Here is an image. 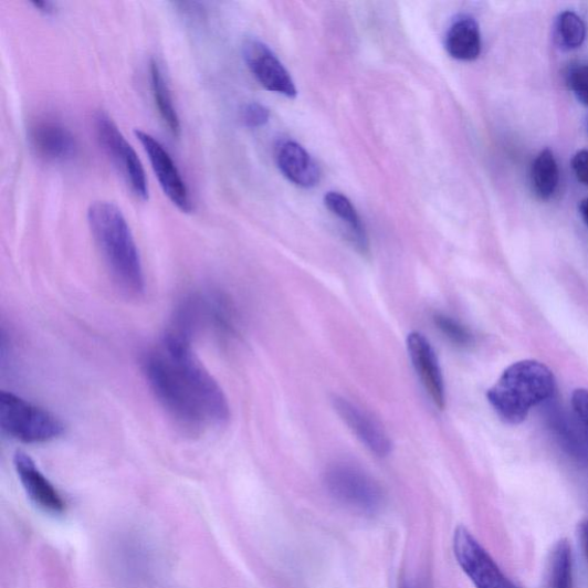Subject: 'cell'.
<instances>
[{"instance_id":"obj_14","label":"cell","mask_w":588,"mask_h":588,"mask_svg":"<svg viewBox=\"0 0 588 588\" xmlns=\"http://www.w3.org/2000/svg\"><path fill=\"white\" fill-rule=\"evenodd\" d=\"M33 149L46 161L65 162L77 153V141L72 132L54 120H40L29 132Z\"/></svg>"},{"instance_id":"obj_3","label":"cell","mask_w":588,"mask_h":588,"mask_svg":"<svg viewBox=\"0 0 588 588\" xmlns=\"http://www.w3.org/2000/svg\"><path fill=\"white\" fill-rule=\"evenodd\" d=\"M555 377L544 364L535 360L510 366L489 390L487 399L500 419L519 424L533 407L553 396Z\"/></svg>"},{"instance_id":"obj_4","label":"cell","mask_w":588,"mask_h":588,"mask_svg":"<svg viewBox=\"0 0 588 588\" xmlns=\"http://www.w3.org/2000/svg\"><path fill=\"white\" fill-rule=\"evenodd\" d=\"M141 369L153 393L176 426L190 435L210 423L201 405L162 349L146 351Z\"/></svg>"},{"instance_id":"obj_7","label":"cell","mask_w":588,"mask_h":588,"mask_svg":"<svg viewBox=\"0 0 588 588\" xmlns=\"http://www.w3.org/2000/svg\"><path fill=\"white\" fill-rule=\"evenodd\" d=\"M96 133L103 150L122 172L133 195L143 201L149 199V186L143 165L133 146L107 114L97 115Z\"/></svg>"},{"instance_id":"obj_16","label":"cell","mask_w":588,"mask_h":588,"mask_svg":"<svg viewBox=\"0 0 588 588\" xmlns=\"http://www.w3.org/2000/svg\"><path fill=\"white\" fill-rule=\"evenodd\" d=\"M445 48L458 61H475L482 51V38L476 20L468 15L458 18L449 29Z\"/></svg>"},{"instance_id":"obj_22","label":"cell","mask_w":588,"mask_h":588,"mask_svg":"<svg viewBox=\"0 0 588 588\" xmlns=\"http://www.w3.org/2000/svg\"><path fill=\"white\" fill-rule=\"evenodd\" d=\"M434 325L441 334L454 344L463 346L472 342V335L456 319L448 315H435Z\"/></svg>"},{"instance_id":"obj_11","label":"cell","mask_w":588,"mask_h":588,"mask_svg":"<svg viewBox=\"0 0 588 588\" xmlns=\"http://www.w3.org/2000/svg\"><path fill=\"white\" fill-rule=\"evenodd\" d=\"M408 355L429 398L435 407H445L443 372L430 342L421 333H411L407 338Z\"/></svg>"},{"instance_id":"obj_1","label":"cell","mask_w":588,"mask_h":588,"mask_svg":"<svg viewBox=\"0 0 588 588\" xmlns=\"http://www.w3.org/2000/svg\"><path fill=\"white\" fill-rule=\"evenodd\" d=\"M87 223L114 282L129 296H140L145 291L143 263L123 211L113 202L95 201L87 210Z\"/></svg>"},{"instance_id":"obj_5","label":"cell","mask_w":588,"mask_h":588,"mask_svg":"<svg viewBox=\"0 0 588 588\" xmlns=\"http://www.w3.org/2000/svg\"><path fill=\"white\" fill-rule=\"evenodd\" d=\"M0 427L23 444L50 443L65 433L64 423L49 410L4 391L0 395Z\"/></svg>"},{"instance_id":"obj_6","label":"cell","mask_w":588,"mask_h":588,"mask_svg":"<svg viewBox=\"0 0 588 588\" xmlns=\"http://www.w3.org/2000/svg\"><path fill=\"white\" fill-rule=\"evenodd\" d=\"M326 485L337 502L361 514H375L384 505V492L363 469L336 463L326 473Z\"/></svg>"},{"instance_id":"obj_18","label":"cell","mask_w":588,"mask_h":588,"mask_svg":"<svg viewBox=\"0 0 588 588\" xmlns=\"http://www.w3.org/2000/svg\"><path fill=\"white\" fill-rule=\"evenodd\" d=\"M150 81L153 96L162 122L174 136H180V117L174 106L169 85L157 61H153L150 64Z\"/></svg>"},{"instance_id":"obj_24","label":"cell","mask_w":588,"mask_h":588,"mask_svg":"<svg viewBox=\"0 0 588 588\" xmlns=\"http://www.w3.org/2000/svg\"><path fill=\"white\" fill-rule=\"evenodd\" d=\"M270 109L259 103H251L242 111V120L249 128H260L270 122Z\"/></svg>"},{"instance_id":"obj_17","label":"cell","mask_w":588,"mask_h":588,"mask_svg":"<svg viewBox=\"0 0 588 588\" xmlns=\"http://www.w3.org/2000/svg\"><path fill=\"white\" fill-rule=\"evenodd\" d=\"M327 209L347 227L349 241L363 253L368 251V238L364 223L355 206L339 192H328L325 197Z\"/></svg>"},{"instance_id":"obj_28","label":"cell","mask_w":588,"mask_h":588,"mask_svg":"<svg viewBox=\"0 0 588 588\" xmlns=\"http://www.w3.org/2000/svg\"><path fill=\"white\" fill-rule=\"evenodd\" d=\"M38 11L44 14H51L53 12V4L49 2H33L32 3Z\"/></svg>"},{"instance_id":"obj_29","label":"cell","mask_w":588,"mask_h":588,"mask_svg":"<svg viewBox=\"0 0 588 588\" xmlns=\"http://www.w3.org/2000/svg\"><path fill=\"white\" fill-rule=\"evenodd\" d=\"M580 214L585 221V223L588 225V198L581 201L580 203Z\"/></svg>"},{"instance_id":"obj_15","label":"cell","mask_w":588,"mask_h":588,"mask_svg":"<svg viewBox=\"0 0 588 588\" xmlns=\"http://www.w3.org/2000/svg\"><path fill=\"white\" fill-rule=\"evenodd\" d=\"M275 160L293 185L309 189L319 183L321 171L315 160L297 141L282 139L275 146Z\"/></svg>"},{"instance_id":"obj_20","label":"cell","mask_w":588,"mask_h":588,"mask_svg":"<svg viewBox=\"0 0 588 588\" xmlns=\"http://www.w3.org/2000/svg\"><path fill=\"white\" fill-rule=\"evenodd\" d=\"M554 39L565 51L580 48L586 39V25L581 18L567 11L558 15L555 22Z\"/></svg>"},{"instance_id":"obj_9","label":"cell","mask_w":588,"mask_h":588,"mask_svg":"<svg viewBox=\"0 0 588 588\" xmlns=\"http://www.w3.org/2000/svg\"><path fill=\"white\" fill-rule=\"evenodd\" d=\"M143 149L151 162L160 187L168 199L183 213H191L193 204L190 191L178 166L153 135L141 130L135 132Z\"/></svg>"},{"instance_id":"obj_23","label":"cell","mask_w":588,"mask_h":588,"mask_svg":"<svg viewBox=\"0 0 588 588\" xmlns=\"http://www.w3.org/2000/svg\"><path fill=\"white\" fill-rule=\"evenodd\" d=\"M567 83L577 99L588 106V65H575L567 73Z\"/></svg>"},{"instance_id":"obj_2","label":"cell","mask_w":588,"mask_h":588,"mask_svg":"<svg viewBox=\"0 0 588 588\" xmlns=\"http://www.w3.org/2000/svg\"><path fill=\"white\" fill-rule=\"evenodd\" d=\"M195 329L172 321L162 338V350L190 388L210 423L224 426L230 419L228 398L218 380L206 369L192 348Z\"/></svg>"},{"instance_id":"obj_13","label":"cell","mask_w":588,"mask_h":588,"mask_svg":"<svg viewBox=\"0 0 588 588\" xmlns=\"http://www.w3.org/2000/svg\"><path fill=\"white\" fill-rule=\"evenodd\" d=\"M14 466L24 491L38 507L53 515L64 513L66 508L64 498L31 456L18 452L14 456Z\"/></svg>"},{"instance_id":"obj_30","label":"cell","mask_w":588,"mask_h":588,"mask_svg":"<svg viewBox=\"0 0 588 588\" xmlns=\"http://www.w3.org/2000/svg\"><path fill=\"white\" fill-rule=\"evenodd\" d=\"M401 588H416V587L409 582H405L402 584Z\"/></svg>"},{"instance_id":"obj_19","label":"cell","mask_w":588,"mask_h":588,"mask_svg":"<svg viewBox=\"0 0 588 588\" xmlns=\"http://www.w3.org/2000/svg\"><path fill=\"white\" fill-rule=\"evenodd\" d=\"M547 588H574L573 554L566 540L558 543L552 552Z\"/></svg>"},{"instance_id":"obj_21","label":"cell","mask_w":588,"mask_h":588,"mask_svg":"<svg viewBox=\"0 0 588 588\" xmlns=\"http://www.w3.org/2000/svg\"><path fill=\"white\" fill-rule=\"evenodd\" d=\"M560 180L556 159L550 150L543 151L533 167V183L542 199H549L556 191Z\"/></svg>"},{"instance_id":"obj_8","label":"cell","mask_w":588,"mask_h":588,"mask_svg":"<svg viewBox=\"0 0 588 588\" xmlns=\"http://www.w3.org/2000/svg\"><path fill=\"white\" fill-rule=\"evenodd\" d=\"M454 554L463 573L476 588H521L463 526L458 527L454 535Z\"/></svg>"},{"instance_id":"obj_10","label":"cell","mask_w":588,"mask_h":588,"mask_svg":"<svg viewBox=\"0 0 588 588\" xmlns=\"http://www.w3.org/2000/svg\"><path fill=\"white\" fill-rule=\"evenodd\" d=\"M243 55L253 76L267 91L288 98L297 96L296 85L291 75L266 44L258 40H248L243 46Z\"/></svg>"},{"instance_id":"obj_12","label":"cell","mask_w":588,"mask_h":588,"mask_svg":"<svg viewBox=\"0 0 588 588\" xmlns=\"http://www.w3.org/2000/svg\"><path fill=\"white\" fill-rule=\"evenodd\" d=\"M333 402L338 416L367 449L381 458L391 452L392 443L385 428L366 410L338 396L334 398Z\"/></svg>"},{"instance_id":"obj_27","label":"cell","mask_w":588,"mask_h":588,"mask_svg":"<svg viewBox=\"0 0 588 588\" xmlns=\"http://www.w3.org/2000/svg\"><path fill=\"white\" fill-rule=\"evenodd\" d=\"M580 540L582 544L584 552L588 560V521L581 523L579 527Z\"/></svg>"},{"instance_id":"obj_25","label":"cell","mask_w":588,"mask_h":588,"mask_svg":"<svg viewBox=\"0 0 588 588\" xmlns=\"http://www.w3.org/2000/svg\"><path fill=\"white\" fill-rule=\"evenodd\" d=\"M571 405L576 418L588 433V390L577 389L573 393Z\"/></svg>"},{"instance_id":"obj_26","label":"cell","mask_w":588,"mask_h":588,"mask_svg":"<svg viewBox=\"0 0 588 588\" xmlns=\"http://www.w3.org/2000/svg\"><path fill=\"white\" fill-rule=\"evenodd\" d=\"M573 168L579 182L588 186V151H579L573 159Z\"/></svg>"}]
</instances>
